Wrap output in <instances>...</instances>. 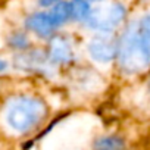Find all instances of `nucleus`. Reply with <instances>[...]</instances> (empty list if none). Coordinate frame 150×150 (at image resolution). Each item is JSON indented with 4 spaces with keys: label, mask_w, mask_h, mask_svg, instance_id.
<instances>
[{
    "label": "nucleus",
    "mask_w": 150,
    "mask_h": 150,
    "mask_svg": "<svg viewBox=\"0 0 150 150\" xmlns=\"http://www.w3.org/2000/svg\"><path fill=\"white\" fill-rule=\"evenodd\" d=\"M49 59L54 63H66L72 59V47L71 44L59 37L54 38L50 44V50H49Z\"/></svg>",
    "instance_id": "nucleus-6"
},
{
    "label": "nucleus",
    "mask_w": 150,
    "mask_h": 150,
    "mask_svg": "<svg viewBox=\"0 0 150 150\" xmlns=\"http://www.w3.org/2000/svg\"><path fill=\"white\" fill-rule=\"evenodd\" d=\"M27 27L30 31H33L34 34H37L41 38L50 37L53 34V31L57 28L50 16V13H33L31 16L27 18Z\"/></svg>",
    "instance_id": "nucleus-5"
},
{
    "label": "nucleus",
    "mask_w": 150,
    "mask_h": 150,
    "mask_svg": "<svg viewBox=\"0 0 150 150\" xmlns=\"http://www.w3.org/2000/svg\"><path fill=\"white\" fill-rule=\"evenodd\" d=\"M94 150H127L125 143L115 135H106V137H100L94 146Z\"/></svg>",
    "instance_id": "nucleus-8"
},
{
    "label": "nucleus",
    "mask_w": 150,
    "mask_h": 150,
    "mask_svg": "<svg viewBox=\"0 0 150 150\" xmlns=\"http://www.w3.org/2000/svg\"><path fill=\"white\" fill-rule=\"evenodd\" d=\"M5 69H6V62H3L2 59H0V74H2Z\"/></svg>",
    "instance_id": "nucleus-12"
},
{
    "label": "nucleus",
    "mask_w": 150,
    "mask_h": 150,
    "mask_svg": "<svg viewBox=\"0 0 150 150\" xmlns=\"http://www.w3.org/2000/svg\"><path fill=\"white\" fill-rule=\"evenodd\" d=\"M46 115V106L41 100L28 96H19L9 102L6 109L8 125L18 131L27 132L37 127Z\"/></svg>",
    "instance_id": "nucleus-1"
},
{
    "label": "nucleus",
    "mask_w": 150,
    "mask_h": 150,
    "mask_svg": "<svg viewBox=\"0 0 150 150\" xmlns=\"http://www.w3.org/2000/svg\"><path fill=\"white\" fill-rule=\"evenodd\" d=\"M50 16L54 22L56 27H60L63 25L69 18H71V8H69V3L66 2H57L53 9L50 11Z\"/></svg>",
    "instance_id": "nucleus-9"
},
{
    "label": "nucleus",
    "mask_w": 150,
    "mask_h": 150,
    "mask_svg": "<svg viewBox=\"0 0 150 150\" xmlns=\"http://www.w3.org/2000/svg\"><path fill=\"white\" fill-rule=\"evenodd\" d=\"M93 2H102V0H93Z\"/></svg>",
    "instance_id": "nucleus-13"
},
{
    "label": "nucleus",
    "mask_w": 150,
    "mask_h": 150,
    "mask_svg": "<svg viewBox=\"0 0 150 150\" xmlns=\"http://www.w3.org/2000/svg\"><path fill=\"white\" fill-rule=\"evenodd\" d=\"M88 53L94 60L100 63H109L118 56L119 44L115 40V37L109 34H99L90 40Z\"/></svg>",
    "instance_id": "nucleus-4"
},
{
    "label": "nucleus",
    "mask_w": 150,
    "mask_h": 150,
    "mask_svg": "<svg viewBox=\"0 0 150 150\" xmlns=\"http://www.w3.org/2000/svg\"><path fill=\"white\" fill-rule=\"evenodd\" d=\"M9 44H11L13 49H25V47L30 44V41H28V38H27L25 34L16 33V34H13V35L9 38Z\"/></svg>",
    "instance_id": "nucleus-10"
},
{
    "label": "nucleus",
    "mask_w": 150,
    "mask_h": 150,
    "mask_svg": "<svg viewBox=\"0 0 150 150\" xmlns=\"http://www.w3.org/2000/svg\"><path fill=\"white\" fill-rule=\"evenodd\" d=\"M124 18H125V8L119 3H113L106 9H97L91 12L87 21L90 22L91 28L102 33H109L115 30L124 21Z\"/></svg>",
    "instance_id": "nucleus-3"
},
{
    "label": "nucleus",
    "mask_w": 150,
    "mask_h": 150,
    "mask_svg": "<svg viewBox=\"0 0 150 150\" xmlns=\"http://www.w3.org/2000/svg\"><path fill=\"white\" fill-rule=\"evenodd\" d=\"M121 68L128 74H135L150 65V46L141 37L137 25H132L119 46Z\"/></svg>",
    "instance_id": "nucleus-2"
},
{
    "label": "nucleus",
    "mask_w": 150,
    "mask_h": 150,
    "mask_svg": "<svg viewBox=\"0 0 150 150\" xmlns=\"http://www.w3.org/2000/svg\"><path fill=\"white\" fill-rule=\"evenodd\" d=\"M57 2H59V0H38V3H40L41 6H44V8H47V6H54Z\"/></svg>",
    "instance_id": "nucleus-11"
},
{
    "label": "nucleus",
    "mask_w": 150,
    "mask_h": 150,
    "mask_svg": "<svg viewBox=\"0 0 150 150\" xmlns=\"http://www.w3.org/2000/svg\"><path fill=\"white\" fill-rule=\"evenodd\" d=\"M69 8H71V18H74L75 21H86L91 15V9L87 0H71Z\"/></svg>",
    "instance_id": "nucleus-7"
}]
</instances>
